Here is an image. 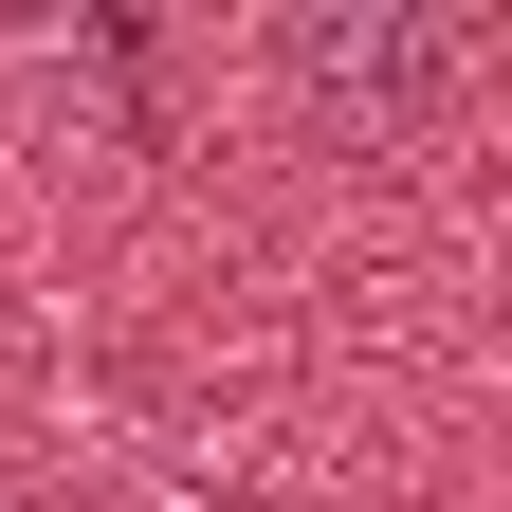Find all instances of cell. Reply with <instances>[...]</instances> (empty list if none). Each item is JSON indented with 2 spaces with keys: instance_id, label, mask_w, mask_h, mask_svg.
<instances>
[{
  "instance_id": "6da1fadb",
  "label": "cell",
  "mask_w": 512,
  "mask_h": 512,
  "mask_svg": "<svg viewBox=\"0 0 512 512\" xmlns=\"http://www.w3.org/2000/svg\"><path fill=\"white\" fill-rule=\"evenodd\" d=\"M293 74H330L348 110H421L439 37H421V19H366V37H348V19H311V37H293Z\"/></svg>"
}]
</instances>
